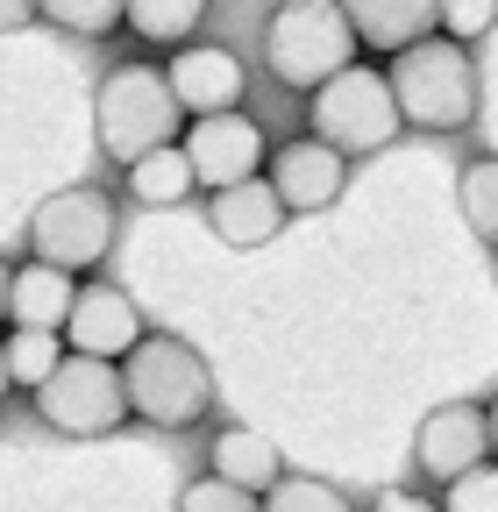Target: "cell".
Instances as JSON below:
<instances>
[{"mask_svg":"<svg viewBox=\"0 0 498 512\" xmlns=\"http://www.w3.org/2000/svg\"><path fill=\"white\" fill-rule=\"evenodd\" d=\"M207 463H214V477H221V484H235V491H249V498L271 491V484L285 477L278 441H271V434H257V427H221Z\"/></svg>","mask_w":498,"mask_h":512,"instance_id":"16","label":"cell"},{"mask_svg":"<svg viewBox=\"0 0 498 512\" xmlns=\"http://www.w3.org/2000/svg\"><path fill=\"white\" fill-rule=\"evenodd\" d=\"M264 64L278 86H328L356 64V36L335 0H285L264 22Z\"/></svg>","mask_w":498,"mask_h":512,"instance_id":"4","label":"cell"},{"mask_svg":"<svg viewBox=\"0 0 498 512\" xmlns=\"http://www.w3.org/2000/svg\"><path fill=\"white\" fill-rule=\"evenodd\" d=\"M72 292H79V278H65V271H50V264L29 256L22 271H8V320L15 328H36V335H65Z\"/></svg>","mask_w":498,"mask_h":512,"instance_id":"15","label":"cell"},{"mask_svg":"<svg viewBox=\"0 0 498 512\" xmlns=\"http://www.w3.org/2000/svg\"><path fill=\"white\" fill-rule=\"evenodd\" d=\"M491 22H498V0H442V15H434V29H442L449 43H463V50H470Z\"/></svg>","mask_w":498,"mask_h":512,"instance_id":"23","label":"cell"},{"mask_svg":"<svg viewBox=\"0 0 498 512\" xmlns=\"http://www.w3.org/2000/svg\"><path fill=\"white\" fill-rule=\"evenodd\" d=\"M121 185H129V200H143V207H178L185 192H193V171H185V150L171 143V150H150L143 164H129Z\"/></svg>","mask_w":498,"mask_h":512,"instance_id":"18","label":"cell"},{"mask_svg":"<svg viewBox=\"0 0 498 512\" xmlns=\"http://www.w3.org/2000/svg\"><path fill=\"white\" fill-rule=\"evenodd\" d=\"M121 392H129V413H143L150 427H200L214 413V370L193 342L143 335L121 356Z\"/></svg>","mask_w":498,"mask_h":512,"instance_id":"1","label":"cell"},{"mask_svg":"<svg viewBox=\"0 0 498 512\" xmlns=\"http://www.w3.org/2000/svg\"><path fill=\"white\" fill-rule=\"evenodd\" d=\"M399 128L406 121L392 107V86H385V72H370V64H349V72H335L328 86H314V143H328L342 157L385 150Z\"/></svg>","mask_w":498,"mask_h":512,"instance_id":"6","label":"cell"},{"mask_svg":"<svg viewBox=\"0 0 498 512\" xmlns=\"http://www.w3.org/2000/svg\"><path fill=\"white\" fill-rule=\"evenodd\" d=\"M36 22L72 29V36H114L121 29V0H36Z\"/></svg>","mask_w":498,"mask_h":512,"instance_id":"21","label":"cell"},{"mask_svg":"<svg viewBox=\"0 0 498 512\" xmlns=\"http://www.w3.org/2000/svg\"><path fill=\"white\" fill-rule=\"evenodd\" d=\"M0 320H8V264H0Z\"/></svg>","mask_w":498,"mask_h":512,"instance_id":"29","label":"cell"},{"mask_svg":"<svg viewBox=\"0 0 498 512\" xmlns=\"http://www.w3.org/2000/svg\"><path fill=\"white\" fill-rule=\"evenodd\" d=\"M257 505L264 512H349V498L335 484H321V477H278Z\"/></svg>","mask_w":498,"mask_h":512,"instance_id":"22","label":"cell"},{"mask_svg":"<svg viewBox=\"0 0 498 512\" xmlns=\"http://www.w3.org/2000/svg\"><path fill=\"white\" fill-rule=\"evenodd\" d=\"M93 136L121 171L178 143V100L164 86V64H114L93 93Z\"/></svg>","mask_w":498,"mask_h":512,"instance_id":"3","label":"cell"},{"mask_svg":"<svg viewBox=\"0 0 498 512\" xmlns=\"http://www.w3.org/2000/svg\"><path fill=\"white\" fill-rule=\"evenodd\" d=\"M0 349H8V384H22V392H36V384L65 363V335H36V328H15Z\"/></svg>","mask_w":498,"mask_h":512,"instance_id":"20","label":"cell"},{"mask_svg":"<svg viewBox=\"0 0 498 512\" xmlns=\"http://www.w3.org/2000/svg\"><path fill=\"white\" fill-rule=\"evenodd\" d=\"M442 512H498V463H477V470H463V477L449 484Z\"/></svg>","mask_w":498,"mask_h":512,"instance_id":"24","label":"cell"},{"mask_svg":"<svg viewBox=\"0 0 498 512\" xmlns=\"http://www.w3.org/2000/svg\"><path fill=\"white\" fill-rule=\"evenodd\" d=\"M413 463H420L427 477H442V484H456L463 470L491 463V427H484V413H477V406H434V413L420 420Z\"/></svg>","mask_w":498,"mask_h":512,"instance_id":"12","label":"cell"},{"mask_svg":"<svg viewBox=\"0 0 498 512\" xmlns=\"http://www.w3.org/2000/svg\"><path fill=\"white\" fill-rule=\"evenodd\" d=\"M271 171V192L285 200V214H321V207H335L342 200V185H349V157L342 150H328V143H278L271 157H264Z\"/></svg>","mask_w":498,"mask_h":512,"instance_id":"10","label":"cell"},{"mask_svg":"<svg viewBox=\"0 0 498 512\" xmlns=\"http://www.w3.org/2000/svg\"><path fill=\"white\" fill-rule=\"evenodd\" d=\"M456 200H463V221H470V235L498 249V157H477V164H463V185H456Z\"/></svg>","mask_w":498,"mask_h":512,"instance_id":"19","label":"cell"},{"mask_svg":"<svg viewBox=\"0 0 498 512\" xmlns=\"http://www.w3.org/2000/svg\"><path fill=\"white\" fill-rule=\"evenodd\" d=\"M121 22L143 43H193V29L207 22V0H121Z\"/></svg>","mask_w":498,"mask_h":512,"instance_id":"17","label":"cell"},{"mask_svg":"<svg viewBox=\"0 0 498 512\" xmlns=\"http://www.w3.org/2000/svg\"><path fill=\"white\" fill-rule=\"evenodd\" d=\"M178 150H185V171H193V185H207V192H228V185H242V178H264V157H271L264 128L249 121L242 107H235V114L193 121Z\"/></svg>","mask_w":498,"mask_h":512,"instance_id":"8","label":"cell"},{"mask_svg":"<svg viewBox=\"0 0 498 512\" xmlns=\"http://www.w3.org/2000/svg\"><path fill=\"white\" fill-rule=\"evenodd\" d=\"M65 342H72V356L114 363V356H129L143 342V313H136V299L121 285H79L72 313H65Z\"/></svg>","mask_w":498,"mask_h":512,"instance_id":"11","label":"cell"},{"mask_svg":"<svg viewBox=\"0 0 498 512\" xmlns=\"http://www.w3.org/2000/svg\"><path fill=\"white\" fill-rule=\"evenodd\" d=\"M121 235V214L107 192L93 185H72V192H50V200L29 214V256L50 271H65V278H86L107 264V249Z\"/></svg>","mask_w":498,"mask_h":512,"instance_id":"5","label":"cell"},{"mask_svg":"<svg viewBox=\"0 0 498 512\" xmlns=\"http://www.w3.org/2000/svg\"><path fill=\"white\" fill-rule=\"evenodd\" d=\"M164 86H171L178 114L207 121V114H235L249 79H242V57L235 50H221V43H178L171 64H164Z\"/></svg>","mask_w":498,"mask_h":512,"instance_id":"9","label":"cell"},{"mask_svg":"<svg viewBox=\"0 0 498 512\" xmlns=\"http://www.w3.org/2000/svg\"><path fill=\"white\" fill-rule=\"evenodd\" d=\"M178 512H264V505L249 491H235V484H221V477H200V484L178 491Z\"/></svg>","mask_w":498,"mask_h":512,"instance_id":"25","label":"cell"},{"mask_svg":"<svg viewBox=\"0 0 498 512\" xmlns=\"http://www.w3.org/2000/svg\"><path fill=\"white\" fill-rule=\"evenodd\" d=\"M484 427H491V456H498V399H491V413H484Z\"/></svg>","mask_w":498,"mask_h":512,"instance_id":"28","label":"cell"},{"mask_svg":"<svg viewBox=\"0 0 498 512\" xmlns=\"http://www.w3.org/2000/svg\"><path fill=\"white\" fill-rule=\"evenodd\" d=\"M36 420L72 434V441H93V434H114L129 420V392H121V370L100 363V356H72L57 363L43 384H36Z\"/></svg>","mask_w":498,"mask_h":512,"instance_id":"7","label":"cell"},{"mask_svg":"<svg viewBox=\"0 0 498 512\" xmlns=\"http://www.w3.org/2000/svg\"><path fill=\"white\" fill-rule=\"evenodd\" d=\"M0 399H8V349H0Z\"/></svg>","mask_w":498,"mask_h":512,"instance_id":"30","label":"cell"},{"mask_svg":"<svg viewBox=\"0 0 498 512\" xmlns=\"http://www.w3.org/2000/svg\"><path fill=\"white\" fill-rule=\"evenodd\" d=\"M385 86H392L399 121L434 128V136H449V128H463V121L477 114V64H470V50L449 43V36H420V43L392 50Z\"/></svg>","mask_w":498,"mask_h":512,"instance_id":"2","label":"cell"},{"mask_svg":"<svg viewBox=\"0 0 498 512\" xmlns=\"http://www.w3.org/2000/svg\"><path fill=\"white\" fill-rule=\"evenodd\" d=\"M335 8H342V22H349L356 43H370V50H406V43H420V36L434 29L442 0H335Z\"/></svg>","mask_w":498,"mask_h":512,"instance_id":"14","label":"cell"},{"mask_svg":"<svg viewBox=\"0 0 498 512\" xmlns=\"http://www.w3.org/2000/svg\"><path fill=\"white\" fill-rule=\"evenodd\" d=\"M36 22V0H0V36H15Z\"/></svg>","mask_w":498,"mask_h":512,"instance_id":"26","label":"cell"},{"mask_svg":"<svg viewBox=\"0 0 498 512\" xmlns=\"http://www.w3.org/2000/svg\"><path fill=\"white\" fill-rule=\"evenodd\" d=\"M370 512H442V505H427V498H413V491H385Z\"/></svg>","mask_w":498,"mask_h":512,"instance_id":"27","label":"cell"},{"mask_svg":"<svg viewBox=\"0 0 498 512\" xmlns=\"http://www.w3.org/2000/svg\"><path fill=\"white\" fill-rule=\"evenodd\" d=\"M207 228H214L228 249H264V242H278V228H285V200L271 192V178H242V185H228V192H214V200H207Z\"/></svg>","mask_w":498,"mask_h":512,"instance_id":"13","label":"cell"}]
</instances>
